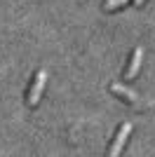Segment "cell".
I'll list each match as a JSON object with an SVG mask.
<instances>
[{
  "mask_svg": "<svg viewBox=\"0 0 155 157\" xmlns=\"http://www.w3.org/2000/svg\"><path fill=\"white\" fill-rule=\"evenodd\" d=\"M129 134H132V122H122L120 129H117V134H115V138H113V143H110V148H108V157H120Z\"/></svg>",
  "mask_w": 155,
  "mask_h": 157,
  "instance_id": "cell-1",
  "label": "cell"
},
{
  "mask_svg": "<svg viewBox=\"0 0 155 157\" xmlns=\"http://www.w3.org/2000/svg\"><path fill=\"white\" fill-rule=\"evenodd\" d=\"M45 82H47V73L38 71V73H35V78H33L31 89H28V105H35L40 101V94H42V89H45Z\"/></svg>",
  "mask_w": 155,
  "mask_h": 157,
  "instance_id": "cell-2",
  "label": "cell"
},
{
  "mask_svg": "<svg viewBox=\"0 0 155 157\" xmlns=\"http://www.w3.org/2000/svg\"><path fill=\"white\" fill-rule=\"evenodd\" d=\"M141 56H143V49H141V47H136L134 52H132V59H129L127 68H125V78H127V80H132L136 73H139V66H141Z\"/></svg>",
  "mask_w": 155,
  "mask_h": 157,
  "instance_id": "cell-3",
  "label": "cell"
},
{
  "mask_svg": "<svg viewBox=\"0 0 155 157\" xmlns=\"http://www.w3.org/2000/svg\"><path fill=\"white\" fill-rule=\"evenodd\" d=\"M110 92H113V94H117V96H122V98H127V101H132V103H134V101H139V94H136V92H132L129 87L117 85V82H113V85H110Z\"/></svg>",
  "mask_w": 155,
  "mask_h": 157,
  "instance_id": "cell-4",
  "label": "cell"
},
{
  "mask_svg": "<svg viewBox=\"0 0 155 157\" xmlns=\"http://www.w3.org/2000/svg\"><path fill=\"white\" fill-rule=\"evenodd\" d=\"M127 0H106L103 2V10H115V7H120V5H125Z\"/></svg>",
  "mask_w": 155,
  "mask_h": 157,
  "instance_id": "cell-5",
  "label": "cell"
},
{
  "mask_svg": "<svg viewBox=\"0 0 155 157\" xmlns=\"http://www.w3.org/2000/svg\"><path fill=\"white\" fill-rule=\"evenodd\" d=\"M141 2H143V0H136V5H141Z\"/></svg>",
  "mask_w": 155,
  "mask_h": 157,
  "instance_id": "cell-6",
  "label": "cell"
}]
</instances>
